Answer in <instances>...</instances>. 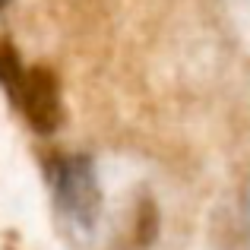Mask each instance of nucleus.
<instances>
[{"label": "nucleus", "mask_w": 250, "mask_h": 250, "mask_svg": "<svg viewBox=\"0 0 250 250\" xmlns=\"http://www.w3.org/2000/svg\"><path fill=\"white\" fill-rule=\"evenodd\" d=\"M25 83V70L19 63V54L10 42H0V85L6 89V95L13 102H19V92H22Z\"/></svg>", "instance_id": "obj_3"}, {"label": "nucleus", "mask_w": 250, "mask_h": 250, "mask_svg": "<svg viewBox=\"0 0 250 250\" xmlns=\"http://www.w3.org/2000/svg\"><path fill=\"white\" fill-rule=\"evenodd\" d=\"M54 187L63 209L83 225H92L98 215V184L85 159H63L54 168Z\"/></svg>", "instance_id": "obj_2"}, {"label": "nucleus", "mask_w": 250, "mask_h": 250, "mask_svg": "<svg viewBox=\"0 0 250 250\" xmlns=\"http://www.w3.org/2000/svg\"><path fill=\"white\" fill-rule=\"evenodd\" d=\"M16 104L22 108L25 121H29L38 133H54L61 117H63L61 85H57L54 70H48V67L25 70V83H22V92H19Z\"/></svg>", "instance_id": "obj_1"}, {"label": "nucleus", "mask_w": 250, "mask_h": 250, "mask_svg": "<svg viewBox=\"0 0 250 250\" xmlns=\"http://www.w3.org/2000/svg\"><path fill=\"white\" fill-rule=\"evenodd\" d=\"M155 228H159V219H155V206L152 203H140V209H136V225H133V247L143 250L152 244L155 238Z\"/></svg>", "instance_id": "obj_4"}, {"label": "nucleus", "mask_w": 250, "mask_h": 250, "mask_svg": "<svg viewBox=\"0 0 250 250\" xmlns=\"http://www.w3.org/2000/svg\"><path fill=\"white\" fill-rule=\"evenodd\" d=\"M3 3H6V0H0V6H3Z\"/></svg>", "instance_id": "obj_5"}]
</instances>
